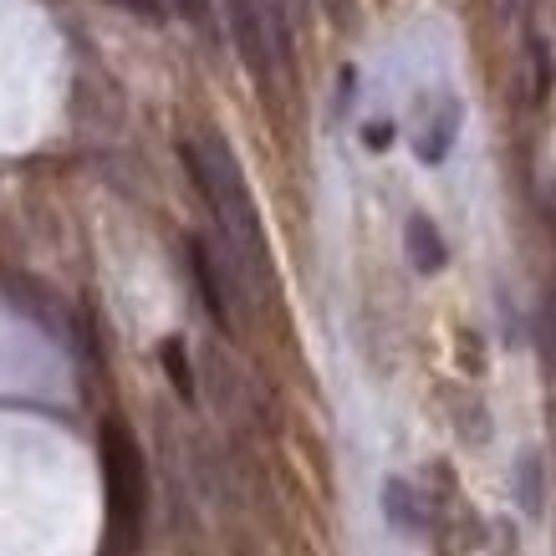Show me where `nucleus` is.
I'll return each mask as SVG.
<instances>
[{"label":"nucleus","mask_w":556,"mask_h":556,"mask_svg":"<svg viewBox=\"0 0 556 556\" xmlns=\"http://www.w3.org/2000/svg\"><path fill=\"white\" fill-rule=\"evenodd\" d=\"M495 5H501V11H506V16H510V11H516V0H495Z\"/></svg>","instance_id":"nucleus-11"},{"label":"nucleus","mask_w":556,"mask_h":556,"mask_svg":"<svg viewBox=\"0 0 556 556\" xmlns=\"http://www.w3.org/2000/svg\"><path fill=\"white\" fill-rule=\"evenodd\" d=\"M189 270H194V287H200L204 312L215 317V327L230 332V281H225V266L215 261V251L204 240H189Z\"/></svg>","instance_id":"nucleus-4"},{"label":"nucleus","mask_w":556,"mask_h":556,"mask_svg":"<svg viewBox=\"0 0 556 556\" xmlns=\"http://www.w3.org/2000/svg\"><path fill=\"white\" fill-rule=\"evenodd\" d=\"M102 475H108V521H113V541L138 536L143 521V501H149V480H143V459H138L134 434L118 419L102 424Z\"/></svg>","instance_id":"nucleus-2"},{"label":"nucleus","mask_w":556,"mask_h":556,"mask_svg":"<svg viewBox=\"0 0 556 556\" xmlns=\"http://www.w3.org/2000/svg\"><path fill=\"white\" fill-rule=\"evenodd\" d=\"M383 516H388V526L393 531H404V536H419L424 526H429V510H424V495L408 480H388L383 485Z\"/></svg>","instance_id":"nucleus-6"},{"label":"nucleus","mask_w":556,"mask_h":556,"mask_svg":"<svg viewBox=\"0 0 556 556\" xmlns=\"http://www.w3.org/2000/svg\"><path fill=\"white\" fill-rule=\"evenodd\" d=\"M455 134H459V98H444L439 102V113L429 118V128L419 134V159L424 164H439L444 153H450V143H455Z\"/></svg>","instance_id":"nucleus-7"},{"label":"nucleus","mask_w":556,"mask_h":556,"mask_svg":"<svg viewBox=\"0 0 556 556\" xmlns=\"http://www.w3.org/2000/svg\"><path fill=\"white\" fill-rule=\"evenodd\" d=\"M404 251H408V266L424 270V276L444 270V261H450V245H444V236H439V225L429 215H408V225H404Z\"/></svg>","instance_id":"nucleus-5"},{"label":"nucleus","mask_w":556,"mask_h":556,"mask_svg":"<svg viewBox=\"0 0 556 556\" xmlns=\"http://www.w3.org/2000/svg\"><path fill=\"white\" fill-rule=\"evenodd\" d=\"M159 357H164V372H169V383L179 388V399H194V368H189L185 342L169 338L164 348H159Z\"/></svg>","instance_id":"nucleus-9"},{"label":"nucleus","mask_w":556,"mask_h":556,"mask_svg":"<svg viewBox=\"0 0 556 556\" xmlns=\"http://www.w3.org/2000/svg\"><path fill=\"white\" fill-rule=\"evenodd\" d=\"M363 143H368V149H388V143H393V123H368V128H363Z\"/></svg>","instance_id":"nucleus-10"},{"label":"nucleus","mask_w":556,"mask_h":556,"mask_svg":"<svg viewBox=\"0 0 556 556\" xmlns=\"http://www.w3.org/2000/svg\"><path fill=\"white\" fill-rule=\"evenodd\" d=\"M266 5H255V0H230V26H236V41H240V56H245V67L270 83V62L281 56L276 51V36L266 31Z\"/></svg>","instance_id":"nucleus-3"},{"label":"nucleus","mask_w":556,"mask_h":556,"mask_svg":"<svg viewBox=\"0 0 556 556\" xmlns=\"http://www.w3.org/2000/svg\"><path fill=\"white\" fill-rule=\"evenodd\" d=\"M516 501H521L526 516H541V506H546V475H541L536 455L516 459Z\"/></svg>","instance_id":"nucleus-8"},{"label":"nucleus","mask_w":556,"mask_h":556,"mask_svg":"<svg viewBox=\"0 0 556 556\" xmlns=\"http://www.w3.org/2000/svg\"><path fill=\"white\" fill-rule=\"evenodd\" d=\"M185 164L200 185L204 204L215 210L219 236L230 240V251L240 255V266L266 270V236H261V215H255L251 185L240 174V159L219 134H200L185 143Z\"/></svg>","instance_id":"nucleus-1"}]
</instances>
